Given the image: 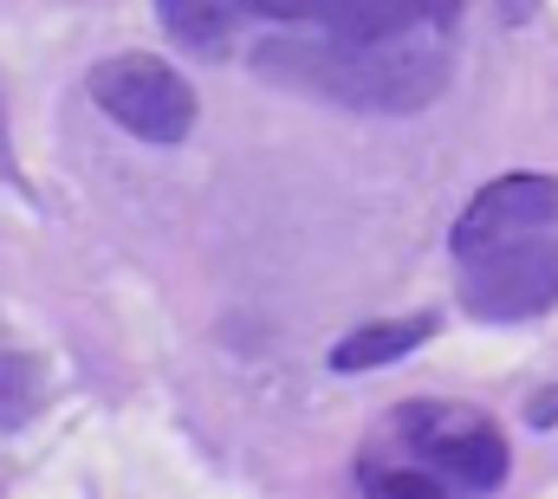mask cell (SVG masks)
Wrapping results in <instances>:
<instances>
[{"label": "cell", "mask_w": 558, "mask_h": 499, "mask_svg": "<svg viewBox=\"0 0 558 499\" xmlns=\"http://www.w3.org/2000/svg\"><path fill=\"white\" fill-rule=\"evenodd\" d=\"M254 65L267 78L305 85L318 98L357 105V111H422L448 65L435 46L416 39H377V46H351V39H274L254 52Z\"/></svg>", "instance_id": "cell-1"}, {"label": "cell", "mask_w": 558, "mask_h": 499, "mask_svg": "<svg viewBox=\"0 0 558 499\" xmlns=\"http://www.w3.org/2000/svg\"><path fill=\"white\" fill-rule=\"evenodd\" d=\"M403 448L422 461V474L454 480L468 494H494L507 480V441L487 415L461 409V402H410L397 415Z\"/></svg>", "instance_id": "cell-2"}, {"label": "cell", "mask_w": 558, "mask_h": 499, "mask_svg": "<svg viewBox=\"0 0 558 499\" xmlns=\"http://www.w3.org/2000/svg\"><path fill=\"white\" fill-rule=\"evenodd\" d=\"M85 92H92V105L111 124H124L143 143H182L195 130V92H189V78L175 65L149 59V52H124V59L92 65Z\"/></svg>", "instance_id": "cell-3"}, {"label": "cell", "mask_w": 558, "mask_h": 499, "mask_svg": "<svg viewBox=\"0 0 558 499\" xmlns=\"http://www.w3.org/2000/svg\"><path fill=\"white\" fill-rule=\"evenodd\" d=\"M461 305L474 318H487V325L539 318L546 305H558V241L553 234H520V241L468 253Z\"/></svg>", "instance_id": "cell-4"}, {"label": "cell", "mask_w": 558, "mask_h": 499, "mask_svg": "<svg viewBox=\"0 0 558 499\" xmlns=\"http://www.w3.org/2000/svg\"><path fill=\"white\" fill-rule=\"evenodd\" d=\"M546 228H558V175H500L461 208L454 253L468 259L481 247H500V241H520V234H546Z\"/></svg>", "instance_id": "cell-5"}, {"label": "cell", "mask_w": 558, "mask_h": 499, "mask_svg": "<svg viewBox=\"0 0 558 499\" xmlns=\"http://www.w3.org/2000/svg\"><path fill=\"white\" fill-rule=\"evenodd\" d=\"M441 7H454V0H267L260 20L318 26L325 39L377 46V39H410L422 20H448Z\"/></svg>", "instance_id": "cell-6"}, {"label": "cell", "mask_w": 558, "mask_h": 499, "mask_svg": "<svg viewBox=\"0 0 558 499\" xmlns=\"http://www.w3.org/2000/svg\"><path fill=\"white\" fill-rule=\"evenodd\" d=\"M260 7H267V0H156L162 26H169L182 46H202V52L228 46V39L241 33V20H260Z\"/></svg>", "instance_id": "cell-7"}, {"label": "cell", "mask_w": 558, "mask_h": 499, "mask_svg": "<svg viewBox=\"0 0 558 499\" xmlns=\"http://www.w3.org/2000/svg\"><path fill=\"white\" fill-rule=\"evenodd\" d=\"M435 338V318H397V325H357L351 338L331 344V370H377V364H397L410 357L416 344Z\"/></svg>", "instance_id": "cell-8"}, {"label": "cell", "mask_w": 558, "mask_h": 499, "mask_svg": "<svg viewBox=\"0 0 558 499\" xmlns=\"http://www.w3.org/2000/svg\"><path fill=\"white\" fill-rule=\"evenodd\" d=\"M39 402H46V370L33 357H0V435L39 415Z\"/></svg>", "instance_id": "cell-9"}, {"label": "cell", "mask_w": 558, "mask_h": 499, "mask_svg": "<svg viewBox=\"0 0 558 499\" xmlns=\"http://www.w3.org/2000/svg\"><path fill=\"white\" fill-rule=\"evenodd\" d=\"M364 494L371 499H448V487L435 480V474H390V467H371L364 474Z\"/></svg>", "instance_id": "cell-10"}, {"label": "cell", "mask_w": 558, "mask_h": 499, "mask_svg": "<svg viewBox=\"0 0 558 499\" xmlns=\"http://www.w3.org/2000/svg\"><path fill=\"white\" fill-rule=\"evenodd\" d=\"M526 422H533V428H553V422H558V389H546V395H533V402H526Z\"/></svg>", "instance_id": "cell-11"}, {"label": "cell", "mask_w": 558, "mask_h": 499, "mask_svg": "<svg viewBox=\"0 0 558 499\" xmlns=\"http://www.w3.org/2000/svg\"><path fill=\"white\" fill-rule=\"evenodd\" d=\"M500 7H507V20H526L533 13V0H500Z\"/></svg>", "instance_id": "cell-12"}]
</instances>
